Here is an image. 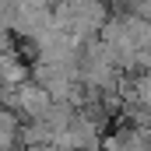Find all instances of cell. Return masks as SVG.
<instances>
[{
    "instance_id": "cell-1",
    "label": "cell",
    "mask_w": 151,
    "mask_h": 151,
    "mask_svg": "<svg viewBox=\"0 0 151 151\" xmlns=\"http://www.w3.org/2000/svg\"><path fill=\"white\" fill-rule=\"evenodd\" d=\"M49 102H53V99H49V95H46L39 84H25V88L18 91V106H21L28 116H35V119L46 113V109H49Z\"/></svg>"
}]
</instances>
